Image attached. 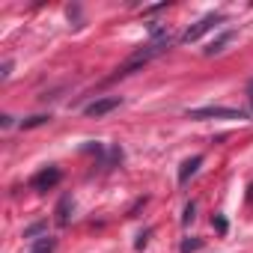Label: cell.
<instances>
[{"mask_svg":"<svg viewBox=\"0 0 253 253\" xmlns=\"http://www.w3.org/2000/svg\"><path fill=\"white\" fill-rule=\"evenodd\" d=\"M191 119H250L247 110L238 107H223V104H206V107H194L188 110Z\"/></svg>","mask_w":253,"mask_h":253,"instance_id":"cell-1","label":"cell"},{"mask_svg":"<svg viewBox=\"0 0 253 253\" xmlns=\"http://www.w3.org/2000/svg\"><path fill=\"white\" fill-rule=\"evenodd\" d=\"M220 21H223V15H217V12H214V15H206V18H200V21H197L194 27H188V30L182 33V42H188V45H191V42L203 39V36H206L209 30H214V27H217Z\"/></svg>","mask_w":253,"mask_h":253,"instance_id":"cell-2","label":"cell"},{"mask_svg":"<svg viewBox=\"0 0 253 253\" xmlns=\"http://www.w3.org/2000/svg\"><path fill=\"white\" fill-rule=\"evenodd\" d=\"M119 104H122V98H116V95H110V98H98V101L86 104V107H84V113H86V116H95V119H98V116H107L110 110H116Z\"/></svg>","mask_w":253,"mask_h":253,"instance_id":"cell-3","label":"cell"},{"mask_svg":"<svg viewBox=\"0 0 253 253\" xmlns=\"http://www.w3.org/2000/svg\"><path fill=\"white\" fill-rule=\"evenodd\" d=\"M60 179H63V173H60L57 167H48V170H42V173H36L30 185H33L36 191H48V188H54V185H57Z\"/></svg>","mask_w":253,"mask_h":253,"instance_id":"cell-4","label":"cell"},{"mask_svg":"<svg viewBox=\"0 0 253 253\" xmlns=\"http://www.w3.org/2000/svg\"><path fill=\"white\" fill-rule=\"evenodd\" d=\"M200 164H203V155H194V158H188L185 164H182V170H179V185H188V179L200 170Z\"/></svg>","mask_w":253,"mask_h":253,"instance_id":"cell-5","label":"cell"},{"mask_svg":"<svg viewBox=\"0 0 253 253\" xmlns=\"http://www.w3.org/2000/svg\"><path fill=\"white\" fill-rule=\"evenodd\" d=\"M229 39H232V30H223V33H220V36H217V39H214L209 48H206V57H211V54H220V51H223V45H226Z\"/></svg>","mask_w":253,"mask_h":253,"instance_id":"cell-6","label":"cell"},{"mask_svg":"<svg viewBox=\"0 0 253 253\" xmlns=\"http://www.w3.org/2000/svg\"><path fill=\"white\" fill-rule=\"evenodd\" d=\"M69 214H72V197H63L60 206H57V223L66 226L69 223Z\"/></svg>","mask_w":253,"mask_h":253,"instance_id":"cell-7","label":"cell"},{"mask_svg":"<svg viewBox=\"0 0 253 253\" xmlns=\"http://www.w3.org/2000/svg\"><path fill=\"white\" fill-rule=\"evenodd\" d=\"M54 247H57V238H51V235H42L33 247H30V253H54Z\"/></svg>","mask_w":253,"mask_h":253,"instance_id":"cell-8","label":"cell"},{"mask_svg":"<svg viewBox=\"0 0 253 253\" xmlns=\"http://www.w3.org/2000/svg\"><path fill=\"white\" fill-rule=\"evenodd\" d=\"M194 211H197V206H194V203H188V206H185V214H182V223H185V226H188V223H194Z\"/></svg>","mask_w":253,"mask_h":253,"instance_id":"cell-9","label":"cell"},{"mask_svg":"<svg viewBox=\"0 0 253 253\" xmlns=\"http://www.w3.org/2000/svg\"><path fill=\"white\" fill-rule=\"evenodd\" d=\"M48 119H51V116H30V119L24 122V128H36V125H45Z\"/></svg>","mask_w":253,"mask_h":253,"instance_id":"cell-10","label":"cell"},{"mask_svg":"<svg viewBox=\"0 0 253 253\" xmlns=\"http://www.w3.org/2000/svg\"><path fill=\"white\" fill-rule=\"evenodd\" d=\"M194 250H200V241H197V238H194V241L188 238V241L182 244V253H194Z\"/></svg>","mask_w":253,"mask_h":253,"instance_id":"cell-11","label":"cell"},{"mask_svg":"<svg viewBox=\"0 0 253 253\" xmlns=\"http://www.w3.org/2000/svg\"><path fill=\"white\" fill-rule=\"evenodd\" d=\"M247 113L253 116V81L247 84Z\"/></svg>","mask_w":253,"mask_h":253,"instance_id":"cell-12","label":"cell"},{"mask_svg":"<svg viewBox=\"0 0 253 253\" xmlns=\"http://www.w3.org/2000/svg\"><path fill=\"white\" fill-rule=\"evenodd\" d=\"M211 223H214V226H217V232H223V229H226V220H223V217H214V220H211Z\"/></svg>","mask_w":253,"mask_h":253,"instance_id":"cell-13","label":"cell"},{"mask_svg":"<svg viewBox=\"0 0 253 253\" xmlns=\"http://www.w3.org/2000/svg\"><path fill=\"white\" fill-rule=\"evenodd\" d=\"M9 72H12V63H9V60H6V63H3V81H6V78H9Z\"/></svg>","mask_w":253,"mask_h":253,"instance_id":"cell-14","label":"cell"},{"mask_svg":"<svg viewBox=\"0 0 253 253\" xmlns=\"http://www.w3.org/2000/svg\"><path fill=\"white\" fill-rule=\"evenodd\" d=\"M247 200H250V203H253V188H250V197H247Z\"/></svg>","mask_w":253,"mask_h":253,"instance_id":"cell-15","label":"cell"}]
</instances>
